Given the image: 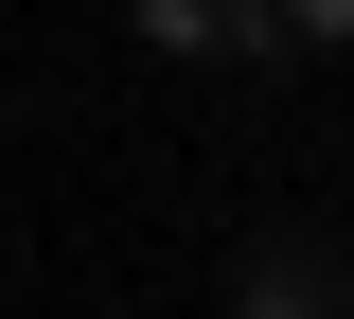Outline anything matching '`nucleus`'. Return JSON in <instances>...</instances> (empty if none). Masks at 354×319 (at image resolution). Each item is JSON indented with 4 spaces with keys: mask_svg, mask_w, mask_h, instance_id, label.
<instances>
[{
    "mask_svg": "<svg viewBox=\"0 0 354 319\" xmlns=\"http://www.w3.org/2000/svg\"><path fill=\"white\" fill-rule=\"evenodd\" d=\"M142 53H177V71H230V89H283L301 71V36L266 18V0H124Z\"/></svg>",
    "mask_w": 354,
    "mask_h": 319,
    "instance_id": "1",
    "label": "nucleus"
},
{
    "mask_svg": "<svg viewBox=\"0 0 354 319\" xmlns=\"http://www.w3.org/2000/svg\"><path fill=\"white\" fill-rule=\"evenodd\" d=\"M230 319H354V248H319V230H248V248H230Z\"/></svg>",
    "mask_w": 354,
    "mask_h": 319,
    "instance_id": "2",
    "label": "nucleus"
},
{
    "mask_svg": "<svg viewBox=\"0 0 354 319\" xmlns=\"http://www.w3.org/2000/svg\"><path fill=\"white\" fill-rule=\"evenodd\" d=\"M266 18H283L301 53H354V0H266Z\"/></svg>",
    "mask_w": 354,
    "mask_h": 319,
    "instance_id": "3",
    "label": "nucleus"
}]
</instances>
